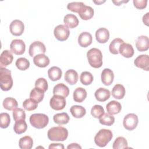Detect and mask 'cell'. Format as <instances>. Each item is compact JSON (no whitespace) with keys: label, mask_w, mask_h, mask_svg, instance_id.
Segmentation results:
<instances>
[{"label":"cell","mask_w":149,"mask_h":149,"mask_svg":"<svg viewBox=\"0 0 149 149\" xmlns=\"http://www.w3.org/2000/svg\"><path fill=\"white\" fill-rule=\"evenodd\" d=\"M48 138L51 141H63L68 136V131L64 127L59 126L50 128L47 133Z\"/></svg>","instance_id":"cell-1"},{"label":"cell","mask_w":149,"mask_h":149,"mask_svg":"<svg viewBox=\"0 0 149 149\" xmlns=\"http://www.w3.org/2000/svg\"><path fill=\"white\" fill-rule=\"evenodd\" d=\"M87 58L90 65L94 68H100L102 65V54L96 48L90 49L87 52Z\"/></svg>","instance_id":"cell-2"},{"label":"cell","mask_w":149,"mask_h":149,"mask_svg":"<svg viewBox=\"0 0 149 149\" xmlns=\"http://www.w3.org/2000/svg\"><path fill=\"white\" fill-rule=\"evenodd\" d=\"M13 86L11 71L5 68H0V87L2 90L6 91Z\"/></svg>","instance_id":"cell-3"},{"label":"cell","mask_w":149,"mask_h":149,"mask_svg":"<svg viewBox=\"0 0 149 149\" xmlns=\"http://www.w3.org/2000/svg\"><path fill=\"white\" fill-rule=\"evenodd\" d=\"M113 137L111 130L106 129H100L94 137L95 144L100 147H104L112 140Z\"/></svg>","instance_id":"cell-4"},{"label":"cell","mask_w":149,"mask_h":149,"mask_svg":"<svg viewBox=\"0 0 149 149\" xmlns=\"http://www.w3.org/2000/svg\"><path fill=\"white\" fill-rule=\"evenodd\" d=\"M29 120L30 124L34 127L42 129L48 125L49 118L44 113H33L30 116Z\"/></svg>","instance_id":"cell-5"},{"label":"cell","mask_w":149,"mask_h":149,"mask_svg":"<svg viewBox=\"0 0 149 149\" xmlns=\"http://www.w3.org/2000/svg\"><path fill=\"white\" fill-rule=\"evenodd\" d=\"M139 119L137 115L135 113H128L123 118V125L127 130H133L137 126Z\"/></svg>","instance_id":"cell-6"},{"label":"cell","mask_w":149,"mask_h":149,"mask_svg":"<svg viewBox=\"0 0 149 149\" xmlns=\"http://www.w3.org/2000/svg\"><path fill=\"white\" fill-rule=\"evenodd\" d=\"M54 34L58 40L63 41L68 38L70 35V31L66 26L59 24L55 27Z\"/></svg>","instance_id":"cell-7"},{"label":"cell","mask_w":149,"mask_h":149,"mask_svg":"<svg viewBox=\"0 0 149 149\" xmlns=\"http://www.w3.org/2000/svg\"><path fill=\"white\" fill-rule=\"evenodd\" d=\"M49 105L54 110H62L66 106L65 98L59 95H54L50 99Z\"/></svg>","instance_id":"cell-8"},{"label":"cell","mask_w":149,"mask_h":149,"mask_svg":"<svg viewBox=\"0 0 149 149\" xmlns=\"http://www.w3.org/2000/svg\"><path fill=\"white\" fill-rule=\"evenodd\" d=\"M46 52L45 45L40 41H36L33 42L29 49V54L30 56H35L38 54H44Z\"/></svg>","instance_id":"cell-9"},{"label":"cell","mask_w":149,"mask_h":149,"mask_svg":"<svg viewBox=\"0 0 149 149\" xmlns=\"http://www.w3.org/2000/svg\"><path fill=\"white\" fill-rule=\"evenodd\" d=\"M10 51L12 53L17 55H22L26 49L24 42L21 39L13 40L10 44Z\"/></svg>","instance_id":"cell-10"},{"label":"cell","mask_w":149,"mask_h":149,"mask_svg":"<svg viewBox=\"0 0 149 149\" xmlns=\"http://www.w3.org/2000/svg\"><path fill=\"white\" fill-rule=\"evenodd\" d=\"M9 30L12 35L15 36H21L24 30V23L20 20H14L10 24Z\"/></svg>","instance_id":"cell-11"},{"label":"cell","mask_w":149,"mask_h":149,"mask_svg":"<svg viewBox=\"0 0 149 149\" xmlns=\"http://www.w3.org/2000/svg\"><path fill=\"white\" fill-rule=\"evenodd\" d=\"M135 66L143 70H149V57L147 54L139 55L134 61Z\"/></svg>","instance_id":"cell-12"},{"label":"cell","mask_w":149,"mask_h":149,"mask_svg":"<svg viewBox=\"0 0 149 149\" xmlns=\"http://www.w3.org/2000/svg\"><path fill=\"white\" fill-rule=\"evenodd\" d=\"M13 59V56L11 51L4 50L0 56V66L1 68H5L10 65Z\"/></svg>","instance_id":"cell-13"},{"label":"cell","mask_w":149,"mask_h":149,"mask_svg":"<svg viewBox=\"0 0 149 149\" xmlns=\"http://www.w3.org/2000/svg\"><path fill=\"white\" fill-rule=\"evenodd\" d=\"M136 47L139 51H146L149 48V39L147 36H139L136 41Z\"/></svg>","instance_id":"cell-14"},{"label":"cell","mask_w":149,"mask_h":149,"mask_svg":"<svg viewBox=\"0 0 149 149\" xmlns=\"http://www.w3.org/2000/svg\"><path fill=\"white\" fill-rule=\"evenodd\" d=\"M95 38L100 43H106L109 38V30L104 27L99 28L95 32Z\"/></svg>","instance_id":"cell-15"},{"label":"cell","mask_w":149,"mask_h":149,"mask_svg":"<svg viewBox=\"0 0 149 149\" xmlns=\"http://www.w3.org/2000/svg\"><path fill=\"white\" fill-rule=\"evenodd\" d=\"M92 41V35L87 31L82 32L78 37V43L81 47H87L91 44Z\"/></svg>","instance_id":"cell-16"},{"label":"cell","mask_w":149,"mask_h":149,"mask_svg":"<svg viewBox=\"0 0 149 149\" xmlns=\"http://www.w3.org/2000/svg\"><path fill=\"white\" fill-rule=\"evenodd\" d=\"M101 81L105 86L111 85L114 79V74L112 70L105 68L101 73Z\"/></svg>","instance_id":"cell-17"},{"label":"cell","mask_w":149,"mask_h":149,"mask_svg":"<svg viewBox=\"0 0 149 149\" xmlns=\"http://www.w3.org/2000/svg\"><path fill=\"white\" fill-rule=\"evenodd\" d=\"M119 53H120L123 57L129 58L133 56L134 51L131 44L123 42L119 47Z\"/></svg>","instance_id":"cell-18"},{"label":"cell","mask_w":149,"mask_h":149,"mask_svg":"<svg viewBox=\"0 0 149 149\" xmlns=\"http://www.w3.org/2000/svg\"><path fill=\"white\" fill-rule=\"evenodd\" d=\"M49 59L45 54H38L34 56L33 62L39 68H45L49 64Z\"/></svg>","instance_id":"cell-19"},{"label":"cell","mask_w":149,"mask_h":149,"mask_svg":"<svg viewBox=\"0 0 149 149\" xmlns=\"http://www.w3.org/2000/svg\"><path fill=\"white\" fill-rule=\"evenodd\" d=\"M110 95L111 93L109 90L102 87L98 88L94 93L95 99L100 102H104L107 101L109 98Z\"/></svg>","instance_id":"cell-20"},{"label":"cell","mask_w":149,"mask_h":149,"mask_svg":"<svg viewBox=\"0 0 149 149\" xmlns=\"http://www.w3.org/2000/svg\"><path fill=\"white\" fill-rule=\"evenodd\" d=\"M80 18L84 20H87L91 19L94 13V9L89 6L84 5L78 12Z\"/></svg>","instance_id":"cell-21"},{"label":"cell","mask_w":149,"mask_h":149,"mask_svg":"<svg viewBox=\"0 0 149 149\" xmlns=\"http://www.w3.org/2000/svg\"><path fill=\"white\" fill-rule=\"evenodd\" d=\"M63 22L65 23V26L70 29H73L77 27L79 23L77 16L72 13L67 14L65 16Z\"/></svg>","instance_id":"cell-22"},{"label":"cell","mask_w":149,"mask_h":149,"mask_svg":"<svg viewBox=\"0 0 149 149\" xmlns=\"http://www.w3.org/2000/svg\"><path fill=\"white\" fill-rule=\"evenodd\" d=\"M106 109L108 113L113 115L118 114L120 112L122 109V106L120 102L115 100H112L107 104Z\"/></svg>","instance_id":"cell-23"},{"label":"cell","mask_w":149,"mask_h":149,"mask_svg":"<svg viewBox=\"0 0 149 149\" xmlns=\"http://www.w3.org/2000/svg\"><path fill=\"white\" fill-rule=\"evenodd\" d=\"M54 95H59L67 97L69 94V89L67 86L63 83H58L56 84L53 88Z\"/></svg>","instance_id":"cell-24"},{"label":"cell","mask_w":149,"mask_h":149,"mask_svg":"<svg viewBox=\"0 0 149 149\" xmlns=\"http://www.w3.org/2000/svg\"><path fill=\"white\" fill-rule=\"evenodd\" d=\"M78 73L74 69H69L65 72V80L70 85L75 84L78 81Z\"/></svg>","instance_id":"cell-25"},{"label":"cell","mask_w":149,"mask_h":149,"mask_svg":"<svg viewBox=\"0 0 149 149\" xmlns=\"http://www.w3.org/2000/svg\"><path fill=\"white\" fill-rule=\"evenodd\" d=\"M125 93L124 86L120 84H115L112 90V95L117 100L122 99L125 95Z\"/></svg>","instance_id":"cell-26"},{"label":"cell","mask_w":149,"mask_h":149,"mask_svg":"<svg viewBox=\"0 0 149 149\" xmlns=\"http://www.w3.org/2000/svg\"><path fill=\"white\" fill-rule=\"evenodd\" d=\"M62 74V70L57 66H52L48 70V75L49 79L53 81L59 80Z\"/></svg>","instance_id":"cell-27"},{"label":"cell","mask_w":149,"mask_h":149,"mask_svg":"<svg viewBox=\"0 0 149 149\" xmlns=\"http://www.w3.org/2000/svg\"><path fill=\"white\" fill-rule=\"evenodd\" d=\"M73 96L75 102H82L87 97V91L82 87H77L74 90Z\"/></svg>","instance_id":"cell-28"},{"label":"cell","mask_w":149,"mask_h":149,"mask_svg":"<svg viewBox=\"0 0 149 149\" xmlns=\"http://www.w3.org/2000/svg\"><path fill=\"white\" fill-rule=\"evenodd\" d=\"M70 111L72 116L75 118H81L86 113V109L81 105H73L70 107Z\"/></svg>","instance_id":"cell-29"},{"label":"cell","mask_w":149,"mask_h":149,"mask_svg":"<svg viewBox=\"0 0 149 149\" xmlns=\"http://www.w3.org/2000/svg\"><path fill=\"white\" fill-rule=\"evenodd\" d=\"M53 120L58 125H65L69 122L70 118L67 113L62 112L55 114L53 116Z\"/></svg>","instance_id":"cell-30"},{"label":"cell","mask_w":149,"mask_h":149,"mask_svg":"<svg viewBox=\"0 0 149 149\" xmlns=\"http://www.w3.org/2000/svg\"><path fill=\"white\" fill-rule=\"evenodd\" d=\"M19 146L22 149H31L33 146V139L29 136H24L20 139Z\"/></svg>","instance_id":"cell-31"},{"label":"cell","mask_w":149,"mask_h":149,"mask_svg":"<svg viewBox=\"0 0 149 149\" xmlns=\"http://www.w3.org/2000/svg\"><path fill=\"white\" fill-rule=\"evenodd\" d=\"M27 129V125L24 119L15 121L13 126L14 132L18 134L24 133Z\"/></svg>","instance_id":"cell-32"},{"label":"cell","mask_w":149,"mask_h":149,"mask_svg":"<svg viewBox=\"0 0 149 149\" xmlns=\"http://www.w3.org/2000/svg\"><path fill=\"white\" fill-rule=\"evenodd\" d=\"M44 91L41 89L34 87L33 88L30 93V98L34 100L38 103L40 102L44 98Z\"/></svg>","instance_id":"cell-33"},{"label":"cell","mask_w":149,"mask_h":149,"mask_svg":"<svg viewBox=\"0 0 149 149\" xmlns=\"http://www.w3.org/2000/svg\"><path fill=\"white\" fill-rule=\"evenodd\" d=\"M124 41L122 39L119 38H116L113 39L110 43L109 45V50L110 52L113 55H116L119 54V48L120 45L123 43Z\"/></svg>","instance_id":"cell-34"},{"label":"cell","mask_w":149,"mask_h":149,"mask_svg":"<svg viewBox=\"0 0 149 149\" xmlns=\"http://www.w3.org/2000/svg\"><path fill=\"white\" fill-rule=\"evenodd\" d=\"M3 107L8 111H12L16 108L18 105L17 101L12 97H6L3 101Z\"/></svg>","instance_id":"cell-35"},{"label":"cell","mask_w":149,"mask_h":149,"mask_svg":"<svg viewBox=\"0 0 149 149\" xmlns=\"http://www.w3.org/2000/svg\"><path fill=\"white\" fill-rule=\"evenodd\" d=\"M93 75L91 74V73L87 71L83 72L80 76V82L86 86L90 85V84H91L93 81Z\"/></svg>","instance_id":"cell-36"},{"label":"cell","mask_w":149,"mask_h":149,"mask_svg":"<svg viewBox=\"0 0 149 149\" xmlns=\"http://www.w3.org/2000/svg\"><path fill=\"white\" fill-rule=\"evenodd\" d=\"M99 122L102 125L111 126L115 122V118L112 115L108 113H104V115L99 118Z\"/></svg>","instance_id":"cell-37"},{"label":"cell","mask_w":149,"mask_h":149,"mask_svg":"<svg viewBox=\"0 0 149 149\" xmlns=\"http://www.w3.org/2000/svg\"><path fill=\"white\" fill-rule=\"evenodd\" d=\"M112 148L113 149H122L128 148L127 141L126 139L122 136L117 137L113 143Z\"/></svg>","instance_id":"cell-38"},{"label":"cell","mask_w":149,"mask_h":149,"mask_svg":"<svg viewBox=\"0 0 149 149\" xmlns=\"http://www.w3.org/2000/svg\"><path fill=\"white\" fill-rule=\"evenodd\" d=\"M38 107V102L32 98L25 100L23 102V108L28 111H31L36 109Z\"/></svg>","instance_id":"cell-39"},{"label":"cell","mask_w":149,"mask_h":149,"mask_svg":"<svg viewBox=\"0 0 149 149\" xmlns=\"http://www.w3.org/2000/svg\"><path fill=\"white\" fill-rule=\"evenodd\" d=\"M15 65L19 70H25L27 69L30 66V62L26 58H19L17 59Z\"/></svg>","instance_id":"cell-40"},{"label":"cell","mask_w":149,"mask_h":149,"mask_svg":"<svg viewBox=\"0 0 149 149\" xmlns=\"http://www.w3.org/2000/svg\"><path fill=\"white\" fill-rule=\"evenodd\" d=\"M104 113V109L101 105H94L91 109V115L95 118L99 119L101 116Z\"/></svg>","instance_id":"cell-41"},{"label":"cell","mask_w":149,"mask_h":149,"mask_svg":"<svg viewBox=\"0 0 149 149\" xmlns=\"http://www.w3.org/2000/svg\"><path fill=\"white\" fill-rule=\"evenodd\" d=\"M10 118L8 113L3 112L0 114V126L2 129L7 128L10 124Z\"/></svg>","instance_id":"cell-42"},{"label":"cell","mask_w":149,"mask_h":149,"mask_svg":"<svg viewBox=\"0 0 149 149\" xmlns=\"http://www.w3.org/2000/svg\"><path fill=\"white\" fill-rule=\"evenodd\" d=\"M84 5V3L82 2H70L67 5V8L68 10L72 12L78 13L80 9Z\"/></svg>","instance_id":"cell-43"},{"label":"cell","mask_w":149,"mask_h":149,"mask_svg":"<svg viewBox=\"0 0 149 149\" xmlns=\"http://www.w3.org/2000/svg\"><path fill=\"white\" fill-rule=\"evenodd\" d=\"M13 117L15 121L26 119V113L24 111L20 108H16L13 110Z\"/></svg>","instance_id":"cell-44"},{"label":"cell","mask_w":149,"mask_h":149,"mask_svg":"<svg viewBox=\"0 0 149 149\" xmlns=\"http://www.w3.org/2000/svg\"><path fill=\"white\" fill-rule=\"evenodd\" d=\"M35 87L39 88L45 92L48 90V87L47 80L43 77L38 78L35 82Z\"/></svg>","instance_id":"cell-45"},{"label":"cell","mask_w":149,"mask_h":149,"mask_svg":"<svg viewBox=\"0 0 149 149\" xmlns=\"http://www.w3.org/2000/svg\"><path fill=\"white\" fill-rule=\"evenodd\" d=\"M134 6L138 9H143L146 8L147 1V0H133Z\"/></svg>","instance_id":"cell-46"},{"label":"cell","mask_w":149,"mask_h":149,"mask_svg":"<svg viewBox=\"0 0 149 149\" xmlns=\"http://www.w3.org/2000/svg\"><path fill=\"white\" fill-rule=\"evenodd\" d=\"M49 149L51 148H59V149H63L64 146L61 143H52L48 147Z\"/></svg>","instance_id":"cell-47"},{"label":"cell","mask_w":149,"mask_h":149,"mask_svg":"<svg viewBox=\"0 0 149 149\" xmlns=\"http://www.w3.org/2000/svg\"><path fill=\"white\" fill-rule=\"evenodd\" d=\"M67 148L68 149H71V148H75V149H76V148H80V149H81V147L79 145V144H78L77 143H72V144H69V146H68V147H67Z\"/></svg>","instance_id":"cell-48"},{"label":"cell","mask_w":149,"mask_h":149,"mask_svg":"<svg viewBox=\"0 0 149 149\" xmlns=\"http://www.w3.org/2000/svg\"><path fill=\"white\" fill-rule=\"evenodd\" d=\"M148 15L149 13L147 12L145 15L143 16V23L146 25V26H148Z\"/></svg>","instance_id":"cell-49"},{"label":"cell","mask_w":149,"mask_h":149,"mask_svg":"<svg viewBox=\"0 0 149 149\" xmlns=\"http://www.w3.org/2000/svg\"><path fill=\"white\" fill-rule=\"evenodd\" d=\"M127 2H128V1H112V2L114 3L115 4V5H118V6L120 5L123 3H126Z\"/></svg>","instance_id":"cell-50"},{"label":"cell","mask_w":149,"mask_h":149,"mask_svg":"<svg viewBox=\"0 0 149 149\" xmlns=\"http://www.w3.org/2000/svg\"><path fill=\"white\" fill-rule=\"evenodd\" d=\"M105 2V1H93V2L96 3L97 5H100V4H101V3H102Z\"/></svg>","instance_id":"cell-51"}]
</instances>
